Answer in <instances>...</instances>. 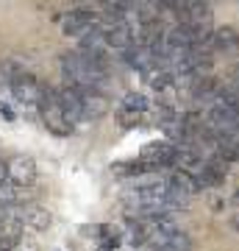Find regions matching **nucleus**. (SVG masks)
<instances>
[{
  "mask_svg": "<svg viewBox=\"0 0 239 251\" xmlns=\"http://www.w3.org/2000/svg\"><path fill=\"white\" fill-rule=\"evenodd\" d=\"M67 87L75 90H100L109 84V53H64L59 59Z\"/></svg>",
  "mask_w": 239,
  "mask_h": 251,
  "instance_id": "1",
  "label": "nucleus"
},
{
  "mask_svg": "<svg viewBox=\"0 0 239 251\" xmlns=\"http://www.w3.org/2000/svg\"><path fill=\"white\" fill-rule=\"evenodd\" d=\"M39 117H42L44 128L53 131L56 137H70L72 128H75V126L67 120V115H64L62 100H59V90L47 87V84L42 87V98H39Z\"/></svg>",
  "mask_w": 239,
  "mask_h": 251,
  "instance_id": "2",
  "label": "nucleus"
},
{
  "mask_svg": "<svg viewBox=\"0 0 239 251\" xmlns=\"http://www.w3.org/2000/svg\"><path fill=\"white\" fill-rule=\"evenodd\" d=\"M139 173L145 176H153V173L170 171V168H178V145L173 143H151L145 145L139 153Z\"/></svg>",
  "mask_w": 239,
  "mask_h": 251,
  "instance_id": "3",
  "label": "nucleus"
},
{
  "mask_svg": "<svg viewBox=\"0 0 239 251\" xmlns=\"http://www.w3.org/2000/svg\"><path fill=\"white\" fill-rule=\"evenodd\" d=\"M98 25H100V14H95L89 9H72L62 17V31L67 36H87Z\"/></svg>",
  "mask_w": 239,
  "mask_h": 251,
  "instance_id": "4",
  "label": "nucleus"
},
{
  "mask_svg": "<svg viewBox=\"0 0 239 251\" xmlns=\"http://www.w3.org/2000/svg\"><path fill=\"white\" fill-rule=\"evenodd\" d=\"M6 181H11L14 187L28 190L36 181V165L31 156H11L6 162Z\"/></svg>",
  "mask_w": 239,
  "mask_h": 251,
  "instance_id": "5",
  "label": "nucleus"
},
{
  "mask_svg": "<svg viewBox=\"0 0 239 251\" xmlns=\"http://www.w3.org/2000/svg\"><path fill=\"white\" fill-rule=\"evenodd\" d=\"M148 109H151L148 95H142V92H128V95H123V100H120V123H123L125 128H131V126H136L142 117H145Z\"/></svg>",
  "mask_w": 239,
  "mask_h": 251,
  "instance_id": "6",
  "label": "nucleus"
},
{
  "mask_svg": "<svg viewBox=\"0 0 239 251\" xmlns=\"http://www.w3.org/2000/svg\"><path fill=\"white\" fill-rule=\"evenodd\" d=\"M81 92V112H84V120H98L109 112V98L100 90H78Z\"/></svg>",
  "mask_w": 239,
  "mask_h": 251,
  "instance_id": "7",
  "label": "nucleus"
},
{
  "mask_svg": "<svg viewBox=\"0 0 239 251\" xmlns=\"http://www.w3.org/2000/svg\"><path fill=\"white\" fill-rule=\"evenodd\" d=\"M186 25L195 31H212V6L200 3V0H189L186 3Z\"/></svg>",
  "mask_w": 239,
  "mask_h": 251,
  "instance_id": "8",
  "label": "nucleus"
},
{
  "mask_svg": "<svg viewBox=\"0 0 239 251\" xmlns=\"http://www.w3.org/2000/svg\"><path fill=\"white\" fill-rule=\"evenodd\" d=\"M20 218H22V224L28 229H36V232L50 226V212L39 204H20Z\"/></svg>",
  "mask_w": 239,
  "mask_h": 251,
  "instance_id": "9",
  "label": "nucleus"
},
{
  "mask_svg": "<svg viewBox=\"0 0 239 251\" xmlns=\"http://www.w3.org/2000/svg\"><path fill=\"white\" fill-rule=\"evenodd\" d=\"M59 100H62L64 115H67V120H70L72 126L78 123V120H84V112H81V92L75 90V87H62V90H59Z\"/></svg>",
  "mask_w": 239,
  "mask_h": 251,
  "instance_id": "10",
  "label": "nucleus"
},
{
  "mask_svg": "<svg viewBox=\"0 0 239 251\" xmlns=\"http://www.w3.org/2000/svg\"><path fill=\"white\" fill-rule=\"evenodd\" d=\"M212 48H214V50H220V53H228V56L237 53V50H239V34H237V28H231V25L214 28Z\"/></svg>",
  "mask_w": 239,
  "mask_h": 251,
  "instance_id": "11",
  "label": "nucleus"
},
{
  "mask_svg": "<svg viewBox=\"0 0 239 251\" xmlns=\"http://www.w3.org/2000/svg\"><path fill=\"white\" fill-rule=\"evenodd\" d=\"M0 117H3V120H17V115H14V109L9 106V103H6V100H0Z\"/></svg>",
  "mask_w": 239,
  "mask_h": 251,
  "instance_id": "12",
  "label": "nucleus"
},
{
  "mask_svg": "<svg viewBox=\"0 0 239 251\" xmlns=\"http://www.w3.org/2000/svg\"><path fill=\"white\" fill-rule=\"evenodd\" d=\"M234 87H239V64L234 67Z\"/></svg>",
  "mask_w": 239,
  "mask_h": 251,
  "instance_id": "13",
  "label": "nucleus"
}]
</instances>
